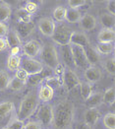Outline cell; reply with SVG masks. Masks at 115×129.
<instances>
[{
  "label": "cell",
  "instance_id": "obj_33",
  "mask_svg": "<svg viewBox=\"0 0 115 129\" xmlns=\"http://www.w3.org/2000/svg\"><path fill=\"white\" fill-rule=\"evenodd\" d=\"M65 15H66V8L63 6H57L52 13L54 20L58 23H62L65 21Z\"/></svg>",
  "mask_w": 115,
  "mask_h": 129
},
{
  "label": "cell",
  "instance_id": "obj_9",
  "mask_svg": "<svg viewBox=\"0 0 115 129\" xmlns=\"http://www.w3.org/2000/svg\"><path fill=\"white\" fill-rule=\"evenodd\" d=\"M42 47V45L40 42H37L35 40H31L23 45L22 49H23L24 54L26 55V57L33 58L41 53Z\"/></svg>",
  "mask_w": 115,
  "mask_h": 129
},
{
  "label": "cell",
  "instance_id": "obj_3",
  "mask_svg": "<svg viewBox=\"0 0 115 129\" xmlns=\"http://www.w3.org/2000/svg\"><path fill=\"white\" fill-rule=\"evenodd\" d=\"M40 55L42 61V63L46 65L50 69H54V67L59 63L58 51L52 43H45L42 45Z\"/></svg>",
  "mask_w": 115,
  "mask_h": 129
},
{
  "label": "cell",
  "instance_id": "obj_24",
  "mask_svg": "<svg viewBox=\"0 0 115 129\" xmlns=\"http://www.w3.org/2000/svg\"><path fill=\"white\" fill-rule=\"evenodd\" d=\"M6 66H7V69L11 72L17 71L21 67V56L9 54V56L7 58Z\"/></svg>",
  "mask_w": 115,
  "mask_h": 129
},
{
  "label": "cell",
  "instance_id": "obj_46",
  "mask_svg": "<svg viewBox=\"0 0 115 129\" xmlns=\"http://www.w3.org/2000/svg\"><path fill=\"white\" fill-rule=\"evenodd\" d=\"M7 48H9L8 43L5 38H0V51H4Z\"/></svg>",
  "mask_w": 115,
  "mask_h": 129
},
{
  "label": "cell",
  "instance_id": "obj_36",
  "mask_svg": "<svg viewBox=\"0 0 115 129\" xmlns=\"http://www.w3.org/2000/svg\"><path fill=\"white\" fill-rule=\"evenodd\" d=\"M26 86L25 83L21 82L20 80H18L17 78H13L10 80V83H9V86H8V89H10L12 91H15V92H18V91H21L24 89V87Z\"/></svg>",
  "mask_w": 115,
  "mask_h": 129
},
{
  "label": "cell",
  "instance_id": "obj_48",
  "mask_svg": "<svg viewBox=\"0 0 115 129\" xmlns=\"http://www.w3.org/2000/svg\"><path fill=\"white\" fill-rule=\"evenodd\" d=\"M22 50V47H12L11 48V55H19Z\"/></svg>",
  "mask_w": 115,
  "mask_h": 129
},
{
  "label": "cell",
  "instance_id": "obj_15",
  "mask_svg": "<svg viewBox=\"0 0 115 129\" xmlns=\"http://www.w3.org/2000/svg\"><path fill=\"white\" fill-rule=\"evenodd\" d=\"M37 97H39V100L42 102H44V103L50 102L54 97V89L46 85L45 83H42L39 89Z\"/></svg>",
  "mask_w": 115,
  "mask_h": 129
},
{
  "label": "cell",
  "instance_id": "obj_26",
  "mask_svg": "<svg viewBox=\"0 0 115 129\" xmlns=\"http://www.w3.org/2000/svg\"><path fill=\"white\" fill-rule=\"evenodd\" d=\"M11 7L6 2H0V23L9 20L11 16Z\"/></svg>",
  "mask_w": 115,
  "mask_h": 129
},
{
  "label": "cell",
  "instance_id": "obj_25",
  "mask_svg": "<svg viewBox=\"0 0 115 129\" xmlns=\"http://www.w3.org/2000/svg\"><path fill=\"white\" fill-rule=\"evenodd\" d=\"M82 17V14L79 9H66V15H65V20L70 23V24H76L79 23L80 19Z\"/></svg>",
  "mask_w": 115,
  "mask_h": 129
},
{
  "label": "cell",
  "instance_id": "obj_20",
  "mask_svg": "<svg viewBox=\"0 0 115 129\" xmlns=\"http://www.w3.org/2000/svg\"><path fill=\"white\" fill-rule=\"evenodd\" d=\"M8 46L12 48V47H21L23 43H22V39L20 38V36L17 34V32L14 31H9L7 36L5 37Z\"/></svg>",
  "mask_w": 115,
  "mask_h": 129
},
{
  "label": "cell",
  "instance_id": "obj_31",
  "mask_svg": "<svg viewBox=\"0 0 115 129\" xmlns=\"http://www.w3.org/2000/svg\"><path fill=\"white\" fill-rule=\"evenodd\" d=\"M115 101V89L114 87H111L107 89L102 94V103L106 105H112Z\"/></svg>",
  "mask_w": 115,
  "mask_h": 129
},
{
  "label": "cell",
  "instance_id": "obj_38",
  "mask_svg": "<svg viewBox=\"0 0 115 129\" xmlns=\"http://www.w3.org/2000/svg\"><path fill=\"white\" fill-rule=\"evenodd\" d=\"M24 9L27 11L29 14L32 15V14H34V13L37 12V10H39V5L35 2H33V1H28L26 3V5H25Z\"/></svg>",
  "mask_w": 115,
  "mask_h": 129
},
{
  "label": "cell",
  "instance_id": "obj_44",
  "mask_svg": "<svg viewBox=\"0 0 115 129\" xmlns=\"http://www.w3.org/2000/svg\"><path fill=\"white\" fill-rule=\"evenodd\" d=\"M106 10L107 13L111 14V15H115V1L114 0H110L106 3Z\"/></svg>",
  "mask_w": 115,
  "mask_h": 129
},
{
  "label": "cell",
  "instance_id": "obj_40",
  "mask_svg": "<svg viewBox=\"0 0 115 129\" xmlns=\"http://www.w3.org/2000/svg\"><path fill=\"white\" fill-rule=\"evenodd\" d=\"M15 78H17L18 80H20L21 82L27 84V81L29 79V74L22 68H19L17 71H16V74H15Z\"/></svg>",
  "mask_w": 115,
  "mask_h": 129
},
{
  "label": "cell",
  "instance_id": "obj_43",
  "mask_svg": "<svg viewBox=\"0 0 115 129\" xmlns=\"http://www.w3.org/2000/svg\"><path fill=\"white\" fill-rule=\"evenodd\" d=\"M24 129H42V125L37 121H29L25 124Z\"/></svg>",
  "mask_w": 115,
  "mask_h": 129
},
{
  "label": "cell",
  "instance_id": "obj_30",
  "mask_svg": "<svg viewBox=\"0 0 115 129\" xmlns=\"http://www.w3.org/2000/svg\"><path fill=\"white\" fill-rule=\"evenodd\" d=\"M80 93H81L82 98L86 101L94 93L93 92V85L91 83H88V82L80 83Z\"/></svg>",
  "mask_w": 115,
  "mask_h": 129
},
{
  "label": "cell",
  "instance_id": "obj_49",
  "mask_svg": "<svg viewBox=\"0 0 115 129\" xmlns=\"http://www.w3.org/2000/svg\"><path fill=\"white\" fill-rule=\"evenodd\" d=\"M4 129H9V128H8V127H6V128H4Z\"/></svg>",
  "mask_w": 115,
  "mask_h": 129
},
{
  "label": "cell",
  "instance_id": "obj_2",
  "mask_svg": "<svg viewBox=\"0 0 115 129\" xmlns=\"http://www.w3.org/2000/svg\"><path fill=\"white\" fill-rule=\"evenodd\" d=\"M39 101L40 100L37 97V93L30 92L29 94H27L21 101L17 118L24 121L31 117L39 108Z\"/></svg>",
  "mask_w": 115,
  "mask_h": 129
},
{
  "label": "cell",
  "instance_id": "obj_41",
  "mask_svg": "<svg viewBox=\"0 0 115 129\" xmlns=\"http://www.w3.org/2000/svg\"><path fill=\"white\" fill-rule=\"evenodd\" d=\"M87 4V1L85 0H70L68 1V5L70 9H79Z\"/></svg>",
  "mask_w": 115,
  "mask_h": 129
},
{
  "label": "cell",
  "instance_id": "obj_10",
  "mask_svg": "<svg viewBox=\"0 0 115 129\" xmlns=\"http://www.w3.org/2000/svg\"><path fill=\"white\" fill-rule=\"evenodd\" d=\"M55 23L50 18H42L39 21V30L43 36L51 38L55 30Z\"/></svg>",
  "mask_w": 115,
  "mask_h": 129
},
{
  "label": "cell",
  "instance_id": "obj_28",
  "mask_svg": "<svg viewBox=\"0 0 115 129\" xmlns=\"http://www.w3.org/2000/svg\"><path fill=\"white\" fill-rule=\"evenodd\" d=\"M14 108H15V106L10 101L1 103L0 104V118H4L5 116L9 115L14 110Z\"/></svg>",
  "mask_w": 115,
  "mask_h": 129
},
{
  "label": "cell",
  "instance_id": "obj_17",
  "mask_svg": "<svg viewBox=\"0 0 115 129\" xmlns=\"http://www.w3.org/2000/svg\"><path fill=\"white\" fill-rule=\"evenodd\" d=\"M85 54H86L87 61L90 66H95L100 62V55L97 53L95 48L92 47L91 45L85 48Z\"/></svg>",
  "mask_w": 115,
  "mask_h": 129
},
{
  "label": "cell",
  "instance_id": "obj_47",
  "mask_svg": "<svg viewBox=\"0 0 115 129\" xmlns=\"http://www.w3.org/2000/svg\"><path fill=\"white\" fill-rule=\"evenodd\" d=\"M75 129H94V127H92V126L86 124L84 121H82V122H78V123L76 124Z\"/></svg>",
  "mask_w": 115,
  "mask_h": 129
},
{
  "label": "cell",
  "instance_id": "obj_23",
  "mask_svg": "<svg viewBox=\"0 0 115 129\" xmlns=\"http://www.w3.org/2000/svg\"><path fill=\"white\" fill-rule=\"evenodd\" d=\"M99 23L102 27V29H113L115 23V17L109 13H103L100 15Z\"/></svg>",
  "mask_w": 115,
  "mask_h": 129
},
{
  "label": "cell",
  "instance_id": "obj_39",
  "mask_svg": "<svg viewBox=\"0 0 115 129\" xmlns=\"http://www.w3.org/2000/svg\"><path fill=\"white\" fill-rule=\"evenodd\" d=\"M25 123L24 121H22L20 119H18L17 117L14 119H12L10 121V123L8 124V128L9 129H24Z\"/></svg>",
  "mask_w": 115,
  "mask_h": 129
},
{
  "label": "cell",
  "instance_id": "obj_32",
  "mask_svg": "<svg viewBox=\"0 0 115 129\" xmlns=\"http://www.w3.org/2000/svg\"><path fill=\"white\" fill-rule=\"evenodd\" d=\"M102 123L106 129H115V114L113 112L106 113L103 118Z\"/></svg>",
  "mask_w": 115,
  "mask_h": 129
},
{
  "label": "cell",
  "instance_id": "obj_8",
  "mask_svg": "<svg viewBox=\"0 0 115 129\" xmlns=\"http://www.w3.org/2000/svg\"><path fill=\"white\" fill-rule=\"evenodd\" d=\"M63 86L67 89V91H72L78 85H80V79L78 75L71 68H65V72L62 77Z\"/></svg>",
  "mask_w": 115,
  "mask_h": 129
},
{
  "label": "cell",
  "instance_id": "obj_11",
  "mask_svg": "<svg viewBox=\"0 0 115 129\" xmlns=\"http://www.w3.org/2000/svg\"><path fill=\"white\" fill-rule=\"evenodd\" d=\"M70 44L71 45H77L81 47H88L91 45L89 37L83 32H75L72 33L71 39H70Z\"/></svg>",
  "mask_w": 115,
  "mask_h": 129
},
{
  "label": "cell",
  "instance_id": "obj_16",
  "mask_svg": "<svg viewBox=\"0 0 115 129\" xmlns=\"http://www.w3.org/2000/svg\"><path fill=\"white\" fill-rule=\"evenodd\" d=\"M114 39V29H101L97 35V41L99 43H113Z\"/></svg>",
  "mask_w": 115,
  "mask_h": 129
},
{
  "label": "cell",
  "instance_id": "obj_27",
  "mask_svg": "<svg viewBox=\"0 0 115 129\" xmlns=\"http://www.w3.org/2000/svg\"><path fill=\"white\" fill-rule=\"evenodd\" d=\"M95 50L97 53L103 54V55H108L111 54L114 51V44L113 43H97L95 46Z\"/></svg>",
  "mask_w": 115,
  "mask_h": 129
},
{
  "label": "cell",
  "instance_id": "obj_6",
  "mask_svg": "<svg viewBox=\"0 0 115 129\" xmlns=\"http://www.w3.org/2000/svg\"><path fill=\"white\" fill-rule=\"evenodd\" d=\"M24 69L29 76L34 75L37 73H41L43 71V64L41 61L35 60L33 58H29V57H24L21 58V67Z\"/></svg>",
  "mask_w": 115,
  "mask_h": 129
},
{
  "label": "cell",
  "instance_id": "obj_34",
  "mask_svg": "<svg viewBox=\"0 0 115 129\" xmlns=\"http://www.w3.org/2000/svg\"><path fill=\"white\" fill-rule=\"evenodd\" d=\"M44 83L49 87H51L52 89L54 88H59V87L63 86V81L62 78H58L56 76H48L45 80Z\"/></svg>",
  "mask_w": 115,
  "mask_h": 129
},
{
  "label": "cell",
  "instance_id": "obj_4",
  "mask_svg": "<svg viewBox=\"0 0 115 129\" xmlns=\"http://www.w3.org/2000/svg\"><path fill=\"white\" fill-rule=\"evenodd\" d=\"M74 31L66 24L59 23L58 25L55 26V30L52 35V41L56 44L64 46V45H69L70 44V39L72 36V33Z\"/></svg>",
  "mask_w": 115,
  "mask_h": 129
},
{
  "label": "cell",
  "instance_id": "obj_19",
  "mask_svg": "<svg viewBox=\"0 0 115 129\" xmlns=\"http://www.w3.org/2000/svg\"><path fill=\"white\" fill-rule=\"evenodd\" d=\"M102 104V94L99 92L93 93L85 101V105L88 108H96Z\"/></svg>",
  "mask_w": 115,
  "mask_h": 129
},
{
  "label": "cell",
  "instance_id": "obj_13",
  "mask_svg": "<svg viewBox=\"0 0 115 129\" xmlns=\"http://www.w3.org/2000/svg\"><path fill=\"white\" fill-rule=\"evenodd\" d=\"M84 77L86 78V82L88 83H96L98 82L101 77H102V72L101 70L96 67V66H89L85 69V73H84Z\"/></svg>",
  "mask_w": 115,
  "mask_h": 129
},
{
  "label": "cell",
  "instance_id": "obj_5",
  "mask_svg": "<svg viewBox=\"0 0 115 129\" xmlns=\"http://www.w3.org/2000/svg\"><path fill=\"white\" fill-rule=\"evenodd\" d=\"M53 120V106L44 103L36 109V121L41 125H50Z\"/></svg>",
  "mask_w": 115,
  "mask_h": 129
},
{
  "label": "cell",
  "instance_id": "obj_42",
  "mask_svg": "<svg viewBox=\"0 0 115 129\" xmlns=\"http://www.w3.org/2000/svg\"><path fill=\"white\" fill-rule=\"evenodd\" d=\"M53 71H54V75L56 76V77H58V78H62L63 74H64V72H65V67H64V65H62L60 62H59L58 64L54 67Z\"/></svg>",
  "mask_w": 115,
  "mask_h": 129
},
{
  "label": "cell",
  "instance_id": "obj_45",
  "mask_svg": "<svg viewBox=\"0 0 115 129\" xmlns=\"http://www.w3.org/2000/svg\"><path fill=\"white\" fill-rule=\"evenodd\" d=\"M8 32H9V29L7 25H5L4 23H0V38H5Z\"/></svg>",
  "mask_w": 115,
  "mask_h": 129
},
{
  "label": "cell",
  "instance_id": "obj_12",
  "mask_svg": "<svg viewBox=\"0 0 115 129\" xmlns=\"http://www.w3.org/2000/svg\"><path fill=\"white\" fill-rule=\"evenodd\" d=\"M96 24H97V22H96L95 17H94V15L90 14V13H87V14L83 15L81 17L80 21H79L80 28L83 31H85V32H91V31H93L94 29H95Z\"/></svg>",
  "mask_w": 115,
  "mask_h": 129
},
{
  "label": "cell",
  "instance_id": "obj_1",
  "mask_svg": "<svg viewBox=\"0 0 115 129\" xmlns=\"http://www.w3.org/2000/svg\"><path fill=\"white\" fill-rule=\"evenodd\" d=\"M74 116V105L70 101H62L53 108V126L56 129H68L73 122Z\"/></svg>",
  "mask_w": 115,
  "mask_h": 129
},
{
  "label": "cell",
  "instance_id": "obj_14",
  "mask_svg": "<svg viewBox=\"0 0 115 129\" xmlns=\"http://www.w3.org/2000/svg\"><path fill=\"white\" fill-rule=\"evenodd\" d=\"M100 118V112L96 108H88L84 113V122L94 127Z\"/></svg>",
  "mask_w": 115,
  "mask_h": 129
},
{
  "label": "cell",
  "instance_id": "obj_22",
  "mask_svg": "<svg viewBox=\"0 0 115 129\" xmlns=\"http://www.w3.org/2000/svg\"><path fill=\"white\" fill-rule=\"evenodd\" d=\"M60 54L62 58L63 62L69 67L74 65L73 57H72V50H71V45H64L60 46Z\"/></svg>",
  "mask_w": 115,
  "mask_h": 129
},
{
  "label": "cell",
  "instance_id": "obj_18",
  "mask_svg": "<svg viewBox=\"0 0 115 129\" xmlns=\"http://www.w3.org/2000/svg\"><path fill=\"white\" fill-rule=\"evenodd\" d=\"M33 30H34V25L32 23H28V24L18 23L15 31L20 36L21 39H25V38H28L33 32Z\"/></svg>",
  "mask_w": 115,
  "mask_h": 129
},
{
  "label": "cell",
  "instance_id": "obj_7",
  "mask_svg": "<svg viewBox=\"0 0 115 129\" xmlns=\"http://www.w3.org/2000/svg\"><path fill=\"white\" fill-rule=\"evenodd\" d=\"M71 50H72L74 66H76L77 68H85V69L90 66L87 61V58H86L84 47L77 46V45H71Z\"/></svg>",
  "mask_w": 115,
  "mask_h": 129
},
{
  "label": "cell",
  "instance_id": "obj_29",
  "mask_svg": "<svg viewBox=\"0 0 115 129\" xmlns=\"http://www.w3.org/2000/svg\"><path fill=\"white\" fill-rule=\"evenodd\" d=\"M16 16L19 23H24V24H28V23H31V19H32V15L29 14L24 8H20L16 12Z\"/></svg>",
  "mask_w": 115,
  "mask_h": 129
},
{
  "label": "cell",
  "instance_id": "obj_37",
  "mask_svg": "<svg viewBox=\"0 0 115 129\" xmlns=\"http://www.w3.org/2000/svg\"><path fill=\"white\" fill-rule=\"evenodd\" d=\"M104 68L106 70V72L110 75H114L115 73V61L114 58H110V59H107L104 63Z\"/></svg>",
  "mask_w": 115,
  "mask_h": 129
},
{
  "label": "cell",
  "instance_id": "obj_21",
  "mask_svg": "<svg viewBox=\"0 0 115 129\" xmlns=\"http://www.w3.org/2000/svg\"><path fill=\"white\" fill-rule=\"evenodd\" d=\"M48 77L47 73L43 70L41 73H37V74H34V75L29 76V79L27 81V84L30 85V86L35 87V86H41L42 83L44 82V80Z\"/></svg>",
  "mask_w": 115,
  "mask_h": 129
},
{
  "label": "cell",
  "instance_id": "obj_35",
  "mask_svg": "<svg viewBox=\"0 0 115 129\" xmlns=\"http://www.w3.org/2000/svg\"><path fill=\"white\" fill-rule=\"evenodd\" d=\"M10 80V76L6 71H0V91L8 89Z\"/></svg>",
  "mask_w": 115,
  "mask_h": 129
}]
</instances>
